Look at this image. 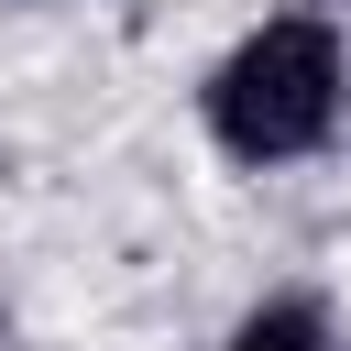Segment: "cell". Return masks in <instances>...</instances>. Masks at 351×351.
<instances>
[{
  "instance_id": "1",
  "label": "cell",
  "mask_w": 351,
  "mask_h": 351,
  "mask_svg": "<svg viewBox=\"0 0 351 351\" xmlns=\"http://www.w3.org/2000/svg\"><path fill=\"white\" fill-rule=\"evenodd\" d=\"M340 77H351V66H340V33L307 22V11L241 33V44L219 55V77H208V132H219V154H230V165H296V154H318L329 121H340Z\"/></svg>"
},
{
  "instance_id": "2",
  "label": "cell",
  "mask_w": 351,
  "mask_h": 351,
  "mask_svg": "<svg viewBox=\"0 0 351 351\" xmlns=\"http://www.w3.org/2000/svg\"><path fill=\"white\" fill-rule=\"evenodd\" d=\"M219 351H351V340H340V329H329L307 296H274V307H252V318H241Z\"/></svg>"
}]
</instances>
